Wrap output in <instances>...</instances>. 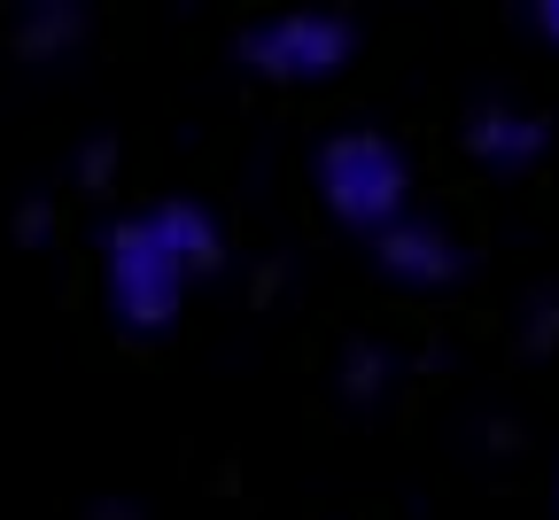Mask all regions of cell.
Segmentation results:
<instances>
[{
	"instance_id": "obj_5",
	"label": "cell",
	"mask_w": 559,
	"mask_h": 520,
	"mask_svg": "<svg viewBox=\"0 0 559 520\" xmlns=\"http://www.w3.org/2000/svg\"><path fill=\"white\" fill-rule=\"evenodd\" d=\"M373 257L396 287H459L466 280V249L451 241L443 217H404V226H389L373 241Z\"/></svg>"
},
{
	"instance_id": "obj_8",
	"label": "cell",
	"mask_w": 559,
	"mask_h": 520,
	"mask_svg": "<svg viewBox=\"0 0 559 520\" xmlns=\"http://www.w3.org/2000/svg\"><path fill=\"white\" fill-rule=\"evenodd\" d=\"M342 397L349 404H381L389 397V350L381 342H358V350L342 357Z\"/></svg>"
},
{
	"instance_id": "obj_4",
	"label": "cell",
	"mask_w": 559,
	"mask_h": 520,
	"mask_svg": "<svg viewBox=\"0 0 559 520\" xmlns=\"http://www.w3.org/2000/svg\"><path fill=\"white\" fill-rule=\"evenodd\" d=\"M459 132H466V156H474L481 172H498V179H521V172H536V164L551 156V125H544L536 109L506 102V94L474 102Z\"/></svg>"
},
{
	"instance_id": "obj_10",
	"label": "cell",
	"mask_w": 559,
	"mask_h": 520,
	"mask_svg": "<svg viewBox=\"0 0 559 520\" xmlns=\"http://www.w3.org/2000/svg\"><path fill=\"white\" fill-rule=\"evenodd\" d=\"M109 172H117V140L94 132V140L79 147V187H109Z\"/></svg>"
},
{
	"instance_id": "obj_6",
	"label": "cell",
	"mask_w": 559,
	"mask_h": 520,
	"mask_svg": "<svg viewBox=\"0 0 559 520\" xmlns=\"http://www.w3.org/2000/svg\"><path fill=\"white\" fill-rule=\"evenodd\" d=\"M148 226L164 234V249L194 272V280H210L226 264V226L210 217V202H194V194H164V202H148Z\"/></svg>"
},
{
	"instance_id": "obj_1",
	"label": "cell",
	"mask_w": 559,
	"mask_h": 520,
	"mask_svg": "<svg viewBox=\"0 0 559 520\" xmlns=\"http://www.w3.org/2000/svg\"><path fill=\"white\" fill-rule=\"evenodd\" d=\"M319 202L334 210V226L342 234H366L381 241L389 226H404V202H412V164H404V147L373 125H342L319 140Z\"/></svg>"
},
{
	"instance_id": "obj_13",
	"label": "cell",
	"mask_w": 559,
	"mask_h": 520,
	"mask_svg": "<svg viewBox=\"0 0 559 520\" xmlns=\"http://www.w3.org/2000/svg\"><path fill=\"white\" fill-rule=\"evenodd\" d=\"M528 24H536V39H544V47H559V0H536Z\"/></svg>"
},
{
	"instance_id": "obj_3",
	"label": "cell",
	"mask_w": 559,
	"mask_h": 520,
	"mask_svg": "<svg viewBox=\"0 0 559 520\" xmlns=\"http://www.w3.org/2000/svg\"><path fill=\"white\" fill-rule=\"evenodd\" d=\"M358 47H366L358 16H342V9H280V16H264V24H249L234 39V62L257 70V79H272V86H319L334 70H349Z\"/></svg>"
},
{
	"instance_id": "obj_7",
	"label": "cell",
	"mask_w": 559,
	"mask_h": 520,
	"mask_svg": "<svg viewBox=\"0 0 559 520\" xmlns=\"http://www.w3.org/2000/svg\"><path fill=\"white\" fill-rule=\"evenodd\" d=\"M86 32H94V16L79 0H32L9 32V47H16V62H62V55L86 47Z\"/></svg>"
},
{
	"instance_id": "obj_2",
	"label": "cell",
	"mask_w": 559,
	"mask_h": 520,
	"mask_svg": "<svg viewBox=\"0 0 559 520\" xmlns=\"http://www.w3.org/2000/svg\"><path fill=\"white\" fill-rule=\"evenodd\" d=\"M102 295H109V319L132 327V334H164L187 311L194 272L164 249V234L148 226V210L102 226Z\"/></svg>"
},
{
	"instance_id": "obj_11",
	"label": "cell",
	"mask_w": 559,
	"mask_h": 520,
	"mask_svg": "<svg viewBox=\"0 0 559 520\" xmlns=\"http://www.w3.org/2000/svg\"><path fill=\"white\" fill-rule=\"evenodd\" d=\"M528 357H544V350H559V304H551V295H536V304H528Z\"/></svg>"
},
{
	"instance_id": "obj_9",
	"label": "cell",
	"mask_w": 559,
	"mask_h": 520,
	"mask_svg": "<svg viewBox=\"0 0 559 520\" xmlns=\"http://www.w3.org/2000/svg\"><path fill=\"white\" fill-rule=\"evenodd\" d=\"M16 241H24V249H47V241H55V202H47V194H24V202H16Z\"/></svg>"
},
{
	"instance_id": "obj_12",
	"label": "cell",
	"mask_w": 559,
	"mask_h": 520,
	"mask_svg": "<svg viewBox=\"0 0 559 520\" xmlns=\"http://www.w3.org/2000/svg\"><path fill=\"white\" fill-rule=\"evenodd\" d=\"M86 520H148V512H140L132 497H94V505H86Z\"/></svg>"
}]
</instances>
